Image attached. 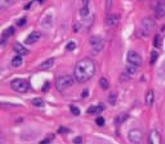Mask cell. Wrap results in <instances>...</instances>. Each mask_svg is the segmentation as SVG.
I'll use <instances>...</instances> for the list:
<instances>
[{"label":"cell","mask_w":165,"mask_h":144,"mask_svg":"<svg viewBox=\"0 0 165 144\" xmlns=\"http://www.w3.org/2000/svg\"><path fill=\"white\" fill-rule=\"evenodd\" d=\"M158 52H157L156 51H152V55H151V64H154L157 58H158Z\"/></svg>","instance_id":"cell-24"},{"label":"cell","mask_w":165,"mask_h":144,"mask_svg":"<svg viewBox=\"0 0 165 144\" xmlns=\"http://www.w3.org/2000/svg\"><path fill=\"white\" fill-rule=\"evenodd\" d=\"M145 101H146V105H152V103L154 102V93H153L152 91H149L147 93Z\"/></svg>","instance_id":"cell-18"},{"label":"cell","mask_w":165,"mask_h":144,"mask_svg":"<svg viewBox=\"0 0 165 144\" xmlns=\"http://www.w3.org/2000/svg\"><path fill=\"white\" fill-rule=\"evenodd\" d=\"M116 101H117V94L114 92H111L109 95V102L114 105L116 103Z\"/></svg>","instance_id":"cell-22"},{"label":"cell","mask_w":165,"mask_h":144,"mask_svg":"<svg viewBox=\"0 0 165 144\" xmlns=\"http://www.w3.org/2000/svg\"><path fill=\"white\" fill-rule=\"evenodd\" d=\"M105 110L104 104H99L97 105H92L87 110L88 113H99Z\"/></svg>","instance_id":"cell-14"},{"label":"cell","mask_w":165,"mask_h":144,"mask_svg":"<svg viewBox=\"0 0 165 144\" xmlns=\"http://www.w3.org/2000/svg\"><path fill=\"white\" fill-rule=\"evenodd\" d=\"M160 39L159 35H156L155 37V39H154V45H155V47H158L159 44H160Z\"/></svg>","instance_id":"cell-32"},{"label":"cell","mask_w":165,"mask_h":144,"mask_svg":"<svg viewBox=\"0 0 165 144\" xmlns=\"http://www.w3.org/2000/svg\"><path fill=\"white\" fill-rule=\"evenodd\" d=\"M69 131L67 128H64V127H61L60 128L58 131H57V132L58 133H61V134H63V133H68Z\"/></svg>","instance_id":"cell-35"},{"label":"cell","mask_w":165,"mask_h":144,"mask_svg":"<svg viewBox=\"0 0 165 144\" xmlns=\"http://www.w3.org/2000/svg\"><path fill=\"white\" fill-rule=\"evenodd\" d=\"M40 36H41V34H40V32H36V31L32 32L31 34H29V35L26 38L25 44H28V45L33 44L34 43H35V42H37V41L39 40V39L40 38Z\"/></svg>","instance_id":"cell-10"},{"label":"cell","mask_w":165,"mask_h":144,"mask_svg":"<svg viewBox=\"0 0 165 144\" xmlns=\"http://www.w3.org/2000/svg\"><path fill=\"white\" fill-rule=\"evenodd\" d=\"M74 144H81L82 143V138L81 136H77L76 138H74L73 140Z\"/></svg>","instance_id":"cell-30"},{"label":"cell","mask_w":165,"mask_h":144,"mask_svg":"<svg viewBox=\"0 0 165 144\" xmlns=\"http://www.w3.org/2000/svg\"><path fill=\"white\" fill-rule=\"evenodd\" d=\"M120 21V16L118 14H112L107 16L106 19V23L108 26H115L118 24Z\"/></svg>","instance_id":"cell-11"},{"label":"cell","mask_w":165,"mask_h":144,"mask_svg":"<svg viewBox=\"0 0 165 144\" xmlns=\"http://www.w3.org/2000/svg\"><path fill=\"white\" fill-rule=\"evenodd\" d=\"M99 85L101 86V88L104 90H106L109 88V82L108 81L106 80V78H104V77H102L100 79V81H99Z\"/></svg>","instance_id":"cell-21"},{"label":"cell","mask_w":165,"mask_h":144,"mask_svg":"<svg viewBox=\"0 0 165 144\" xmlns=\"http://www.w3.org/2000/svg\"><path fill=\"white\" fill-rule=\"evenodd\" d=\"M32 104L36 107H42L44 105V100L40 97H35L32 101Z\"/></svg>","instance_id":"cell-20"},{"label":"cell","mask_w":165,"mask_h":144,"mask_svg":"<svg viewBox=\"0 0 165 144\" xmlns=\"http://www.w3.org/2000/svg\"><path fill=\"white\" fill-rule=\"evenodd\" d=\"M75 48H76V44L73 41L68 43L66 45V49L69 50V51H73V50H74Z\"/></svg>","instance_id":"cell-26"},{"label":"cell","mask_w":165,"mask_h":144,"mask_svg":"<svg viewBox=\"0 0 165 144\" xmlns=\"http://www.w3.org/2000/svg\"><path fill=\"white\" fill-rule=\"evenodd\" d=\"M13 2V0H1V6H9Z\"/></svg>","instance_id":"cell-28"},{"label":"cell","mask_w":165,"mask_h":144,"mask_svg":"<svg viewBox=\"0 0 165 144\" xmlns=\"http://www.w3.org/2000/svg\"><path fill=\"white\" fill-rule=\"evenodd\" d=\"M127 61L134 66H141L142 64V56L134 51H130L127 53Z\"/></svg>","instance_id":"cell-4"},{"label":"cell","mask_w":165,"mask_h":144,"mask_svg":"<svg viewBox=\"0 0 165 144\" xmlns=\"http://www.w3.org/2000/svg\"><path fill=\"white\" fill-rule=\"evenodd\" d=\"M96 123L99 126H102L105 125V118L102 117H98L96 119Z\"/></svg>","instance_id":"cell-27"},{"label":"cell","mask_w":165,"mask_h":144,"mask_svg":"<svg viewBox=\"0 0 165 144\" xmlns=\"http://www.w3.org/2000/svg\"><path fill=\"white\" fill-rule=\"evenodd\" d=\"M51 141V138H46L45 139H44L40 142V144H49Z\"/></svg>","instance_id":"cell-36"},{"label":"cell","mask_w":165,"mask_h":144,"mask_svg":"<svg viewBox=\"0 0 165 144\" xmlns=\"http://www.w3.org/2000/svg\"><path fill=\"white\" fill-rule=\"evenodd\" d=\"M73 84V79L69 75H64L60 77L56 81V88L59 92H62L71 87Z\"/></svg>","instance_id":"cell-2"},{"label":"cell","mask_w":165,"mask_h":144,"mask_svg":"<svg viewBox=\"0 0 165 144\" xmlns=\"http://www.w3.org/2000/svg\"><path fill=\"white\" fill-rule=\"evenodd\" d=\"M22 61H23V60H22V57L20 56H16L12 59L11 64L14 67H19L22 64Z\"/></svg>","instance_id":"cell-19"},{"label":"cell","mask_w":165,"mask_h":144,"mask_svg":"<svg viewBox=\"0 0 165 144\" xmlns=\"http://www.w3.org/2000/svg\"><path fill=\"white\" fill-rule=\"evenodd\" d=\"M95 70V64L92 60L82 59L77 63L74 68V77L80 83L86 82L94 77Z\"/></svg>","instance_id":"cell-1"},{"label":"cell","mask_w":165,"mask_h":144,"mask_svg":"<svg viewBox=\"0 0 165 144\" xmlns=\"http://www.w3.org/2000/svg\"><path fill=\"white\" fill-rule=\"evenodd\" d=\"M89 0H82L83 6H89Z\"/></svg>","instance_id":"cell-38"},{"label":"cell","mask_w":165,"mask_h":144,"mask_svg":"<svg viewBox=\"0 0 165 144\" xmlns=\"http://www.w3.org/2000/svg\"><path fill=\"white\" fill-rule=\"evenodd\" d=\"M80 14L82 17H86L88 16V15L89 14V6H83L81 11H80Z\"/></svg>","instance_id":"cell-23"},{"label":"cell","mask_w":165,"mask_h":144,"mask_svg":"<svg viewBox=\"0 0 165 144\" xmlns=\"http://www.w3.org/2000/svg\"><path fill=\"white\" fill-rule=\"evenodd\" d=\"M89 44L96 51H101L104 48V40L99 35H93L89 39Z\"/></svg>","instance_id":"cell-6"},{"label":"cell","mask_w":165,"mask_h":144,"mask_svg":"<svg viewBox=\"0 0 165 144\" xmlns=\"http://www.w3.org/2000/svg\"><path fill=\"white\" fill-rule=\"evenodd\" d=\"M70 110H71V112H72L74 115H76V116H77V115H79V114H80V113H81L79 108H78V107H77V106H73V105L70 106Z\"/></svg>","instance_id":"cell-25"},{"label":"cell","mask_w":165,"mask_h":144,"mask_svg":"<svg viewBox=\"0 0 165 144\" xmlns=\"http://www.w3.org/2000/svg\"><path fill=\"white\" fill-rule=\"evenodd\" d=\"M49 87H50V84H49V82H48V81H46L45 83H44V85H43L42 90H43L44 92H47V91L48 90Z\"/></svg>","instance_id":"cell-33"},{"label":"cell","mask_w":165,"mask_h":144,"mask_svg":"<svg viewBox=\"0 0 165 144\" xmlns=\"http://www.w3.org/2000/svg\"><path fill=\"white\" fill-rule=\"evenodd\" d=\"M41 24L44 28H46V29H49L52 27L53 24V17H52V14H48V15L44 18L42 20Z\"/></svg>","instance_id":"cell-12"},{"label":"cell","mask_w":165,"mask_h":144,"mask_svg":"<svg viewBox=\"0 0 165 144\" xmlns=\"http://www.w3.org/2000/svg\"><path fill=\"white\" fill-rule=\"evenodd\" d=\"M88 94H89L88 90L87 89H85V90H83V92H82L81 96H82V97H86L88 96Z\"/></svg>","instance_id":"cell-37"},{"label":"cell","mask_w":165,"mask_h":144,"mask_svg":"<svg viewBox=\"0 0 165 144\" xmlns=\"http://www.w3.org/2000/svg\"><path fill=\"white\" fill-rule=\"evenodd\" d=\"M161 136L156 130H152L148 137V144H160Z\"/></svg>","instance_id":"cell-9"},{"label":"cell","mask_w":165,"mask_h":144,"mask_svg":"<svg viewBox=\"0 0 165 144\" xmlns=\"http://www.w3.org/2000/svg\"><path fill=\"white\" fill-rule=\"evenodd\" d=\"M155 15L156 18L160 19L163 16L165 12V2L164 0H156L154 6Z\"/></svg>","instance_id":"cell-7"},{"label":"cell","mask_w":165,"mask_h":144,"mask_svg":"<svg viewBox=\"0 0 165 144\" xmlns=\"http://www.w3.org/2000/svg\"><path fill=\"white\" fill-rule=\"evenodd\" d=\"M13 49H14V51L16 53H18L19 56L20 55H27L28 53V50L27 48H25L21 44H19V43H16V44L13 45Z\"/></svg>","instance_id":"cell-13"},{"label":"cell","mask_w":165,"mask_h":144,"mask_svg":"<svg viewBox=\"0 0 165 144\" xmlns=\"http://www.w3.org/2000/svg\"><path fill=\"white\" fill-rule=\"evenodd\" d=\"M53 62L54 60L52 58L48 59L47 60L44 61L43 63H41L39 65V69L40 70H47L48 69H50L52 65H53Z\"/></svg>","instance_id":"cell-17"},{"label":"cell","mask_w":165,"mask_h":144,"mask_svg":"<svg viewBox=\"0 0 165 144\" xmlns=\"http://www.w3.org/2000/svg\"><path fill=\"white\" fill-rule=\"evenodd\" d=\"M15 32V28L13 26H11L9 27L8 28H6V29H5L2 34V44H3V42L6 40L7 38H9L10 36H11V35L14 34Z\"/></svg>","instance_id":"cell-16"},{"label":"cell","mask_w":165,"mask_h":144,"mask_svg":"<svg viewBox=\"0 0 165 144\" xmlns=\"http://www.w3.org/2000/svg\"><path fill=\"white\" fill-rule=\"evenodd\" d=\"M144 134L139 129H133L128 134V139L133 144H139L142 141Z\"/></svg>","instance_id":"cell-5"},{"label":"cell","mask_w":165,"mask_h":144,"mask_svg":"<svg viewBox=\"0 0 165 144\" xmlns=\"http://www.w3.org/2000/svg\"><path fill=\"white\" fill-rule=\"evenodd\" d=\"M112 3H113V0H106V11L110 10L112 6Z\"/></svg>","instance_id":"cell-31"},{"label":"cell","mask_w":165,"mask_h":144,"mask_svg":"<svg viewBox=\"0 0 165 144\" xmlns=\"http://www.w3.org/2000/svg\"><path fill=\"white\" fill-rule=\"evenodd\" d=\"M126 70H127V73H130V74H134V73H135V72H136V69H135V67H134V65L133 66L127 67L126 68Z\"/></svg>","instance_id":"cell-29"},{"label":"cell","mask_w":165,"mask_h":144,"mask_svg":"<svg viewBox=\"0 0 165 144\" xmlns=\"http://www.w3.org/2000/svg\"><path fill=\"white\" fill-rule=\"evenodd\" d=\"M38 1H39V2H40V3H43L44 0H38Z\"/></svg>","instance_id":"cell-39"},{"label":"cell","mask_w":165,"mask_h":144,"mask_svg":"<svg viewBox=\"0 0 165 144\" xmlns=\"http://www.w3.org/2000/svg\"><path fill=\"white\" fill-rule=\"evenodd\" d=\"M128 118V114L126 113H118V115H116L115 118H114V123L117 126H119L123 124V122L127 119Z\"/></svg>","instance_id":"cell-15"},{"label":"cell","mask_w":165,"mask_h":144,"mask_svg":"<svg viewBox=\"0 0 165 144\" xmlns=\"http://www.w3.org/2000/svg\"><path fill=\"white\" fill-rule=\"evenodd\" d=\"M25 24H26V19L25 18H22V19H20L17 21V25L18 26H23Z\"/></svg>","instance_id":"cell-34"},{"label":"cell","mask_w":165,"mask_h":144,"mask_svg":"<svg viewBox=\"0 0 165 144\" xmlns=\"http://www.w3.org/2000/svg\"><path fill=\"white\" fill-rule=\"evenodd\" d=\"M11 87L14 91L24 93L29 89V83L24 79L16 78L11 82Z\"/></svg>","instance_id":"cell-3"},{"label":"cell","mask_w":165,"mask_h":144,"mask_svg":"<svg viewBox=\"0 0 165 144\" xmlns=\"http://www.w3.org/2000/svg\"><path fill=\"white\" fill-rule=\"evenodd\" d=\"M142 32L144 35H147L150 34L152 28L155 26L154 21L150 18H144L142 20Z\"/></svg>","instance_id":"cell-8"}]
</instances>
